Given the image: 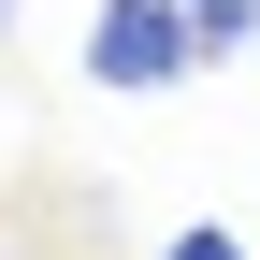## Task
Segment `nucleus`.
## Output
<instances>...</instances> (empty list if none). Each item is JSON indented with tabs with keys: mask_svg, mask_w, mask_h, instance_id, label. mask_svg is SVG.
I'll return each mask as SVG.
<instances>
[{
	"mask_svg": "<svg viewBox=\"0 0 260 260\" xmlns=\"http://www.w3.org/2000/svg\"><path fill=\"white\" fill-rule=\"evenodd\" d=\"M188 73H203L188 0H102V29H87V87H188Z\"/></svg>",
	"mask_w": 260,
	"mask_h": 260,
	"instance_id": "obj_1",
	"label": "nucleus"
},
{
	"mask_svg": "<svg viewBox=\"0 0 260 260\" xmlns=\"http://www.w3.org/2000/svg\"><path fill=\"white\" fill-rule=\"evenodd\" d=\"M188 29H203V73H217L232 44H260V0H188Z\"/></svg>",
	"mask_w": 260,
	"mask_h": 260,
	"instance_id": "obj_2",
	"label": "nucleus"
},
{
	"mask_svg": "<svg viewBox=\"0 0 260 260\" xmlns=\"http://www.w3.org/2000/svg\"><path fill=\"white\" fill-rule=\"evenodd\" d=\"M159 260H246V232H174Z\"/></svg>",
	"mask_w": 260,
	"mask_h": 260,
	"instance_id": "obj_3",
	"label": "nucleus"
},
{
	"mask_svg": "<svg viewBox=\"0 0 260 260\" xmlns=\"http://www.w3.org/2000/svg\"><path fill=\"white\" fill-rule=\"evenodd\" d=\"M0 29H15V0H0Z\"/></svg>",
	"mask_w": 260,
	"mask_h": 260,
	"instance_id": "obj_4",
	"label": "nucleus"
}]
</instances>
